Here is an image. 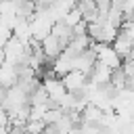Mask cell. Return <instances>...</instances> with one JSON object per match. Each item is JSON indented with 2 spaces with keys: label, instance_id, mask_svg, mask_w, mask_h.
I'll return each mask as SVG.
<instances>
[{
  "label": "cell",
  "instance_id": "6da1fadb",
  "mask_svg": "<svg viewBox=\"0 0 134 134\" xmlns=\"http://www.w3.org/2000/svg\"><path fill=\"white\" fill-rule=\"evenodd\" d=\"M92 50L96 52V61H98V63L111 67L113 71H115V69H121L124 59H121L119 52L113 48V44H100V42H94V44H92Z\"/></svg>",
  "mask_w": 134,
  "mask_h": 134
},
{
  "label": "cell",
  "instance_id": "7a4b0ae2",
  "mask_svg": "<svg viewBox=\"0 0 134 134\" xmlns=\"http://www.w3.org/2000/svg\"><path fill=\"white\" fill-rule=\"evenodd\" d=\"M63 80V84H65V88L69 90V92H82L84 88H86V84H88V73H84V71H80V69H71L67 75H63L61 77Z\"/></svg>",
  "mask_w": 134,
  "mask_h": 134
},
{
  "label": "cell",
  "instance_id": "3957f363",
  "mask_svg": "<svg viewBox=\"0 0 134 134\" xmlns=\"http://www.w3.org/2000/svg\"><path fill=\"white\" fill-rule=\"evenodd\" d=\"M94 65H96V52L92 48H88V50L80 52L77 57H73V69H80V71H84L88 75L94 69Z\"/></svg>",
  "mask_w": 134,
  "mask_h": 134
},
{
  "label": "cell",
  "instance_id": "277c9868",
  "mask_svg": "<svg viewBox=\"0 0 134 134\" xmlns=\"http://www.w3.org/2000/svg\"><path fill=\"white\" fill-rule=\"evenodd\" d=\"M111 77H113V69L107 67V65H103V63H98V61H96L94 69L90 71V75H88V80H90L92 84H96V86L111 84Z\"/></svg>",
  "mask_w": 134,
  "mask_h": 134
},
{
  "label": "cell",
  "instance_id": "5b68a950",
  "mask_svg": "<svg viewBox=\"0 0 134 134\" xmlns=\"http://www.w3.org/2000/svg\"><path fill=\"white\" fill-rule=\"evenodd\" d=\"M19 84V67L13 63H4L0 65V86L4 88H13Z\"/></svg>",
  "mask_w": 134,
  "mask_h": 134
},
{
  "label": "cell",
  "instance_id": "8992f818",
  "mask_svg": "<svg viewBox=\"0 0 134 134\" xmlns=\"http://www.w3.org/2000/svg\"><path fill=\"white\" fill-rule=\"evenodd\" d=\"M40 44H42V50H44V54H46V59H48V61H54V59L65 50V46L59 42V38H57L54 34H50L48 38H44Z\"/></svg>",
  "mask_w": 134,
  "mask_h": 134
},
{
  "label": "cell",
  "instance_id": "52a82bcc",
  "mask_svg": "<svg viewBox=\"0 0 134 134\" xmlns=\"http://www.w3.org/2000/svg\"><path fill=\"white\" fill-rule=\"evenodd\" d=\"M13 36H15V38H19L21 42H25V44L29 46V44H31V40H34L31 21H29V19H25V17H19L17 25L13 27Z\"/></svg>",
  "mask_w": 134,
  "mask_h": 134
},
{
  "label": "cell",
  "instance_id": "ba28073f",
  "mask_svg": "<svg viewBox=\"0 0 134 134\" xmlns=\"http://www.w3.org/2000/svg\"><path fill=\"white\" fill-rule=\"evenodd\" d=\"M50 69H52V73H54L57 77H63V75H67V73L73 69V57H69L67 52H61V54H59V57L52 61Z\"/></svg>",
  "mask_w": 134,
  "mask_h": 134
},
{
  "label": "cell",
  "instance_id": "9c48e42d",
  "mask_svg": "<svg viewBox=\"0 0 134 134\" xmlns=\"http://www.w3.org/2000/svg\"><path fill=\"white\" fill-rule=\"evenodd\" d=\"M113 48L119 52V57L121 59H128L130 57V52H132V48H134V38L128 34V31H119V36L115 38V42H113Z\"/></svg>",
  "mask_w": 134,
  "mask_h": 134
},
{
  "label": "cell",
  "instance_id": "30bf717a",
  "mask_svg": "<svg viewBox=\"0 0 134 134\" xmlns=\"http://www.w3.org/2000/svg\"><path fill=\"white\" fill-rule=\"evenodd\" d=\"M73 8H75V0H54L48 6V13H50V17L54 21H63L65 15L69 10H73Z\"/></svg>",
  "mask_w": 134,
  "mask_h": 134
},
{
  "label": "cell",
  "instance_id": "8fae6325",
  "mask_svg": "<svg viewBox=\"0 0 134 134\" xmlns=\"http://www.w3.org/2000/svg\"><path fill=\"white\" fill-rule=\"evenodd\" d=\"M52 34L59 38V42L67 48V44L73 40V27H69L65 21H57L54 23V27H52Z\"/></svg>",
  "mask_w": 134,
  "mask_h": 134
},
{
  "label": "cell",
  "instance_id": "7c38bea8",
  "mask_svg": "<svg viewBox=\"0 0 134 134\" xmlns=\"http://www.w3.org/2000/svg\"><path fill=\"white\" fill-rule=\"evenodd\" d=\"M111 86H113L117 92L128 88V75L124 73V69H115V71H113V77H111Z\"/></svg>",
  "mask_w": 134,
  "mask_h": 134
},
{
  "label": "cell",
  "instance_id": "4fadbf2b",
  "mask_svg": "<svg viewBox=\"0 0 134 134\" xmlns=\"http://www.w3.org/2000/svg\"><path fill=\"white\" fill-rule=\"evenodd\" d=\"M46 126H48V124H46L44 119H27L25 130H27V134H44Z\"/></svg>",
  "mask_w": 134,
  "mask_h": 134
},
{
  "label": "cell",
  "instance_id": "5bb4252c",
  "mask_svg": "<svg viewBox=\"0 0 134 134\" xmlns=\"http://www.w3.org/2000/svg\"><path fill=\"white\" fill-rule=\"evenodd\" d=\"M10 38H13V29H10V25H8L4 19H0V50L8 44Z\"/></svg>",
  "mask_w": 134,
  "mask_h": 134
},
{
  "label": "cell",
  "instance_id": "9a60e30c",
  "mask_svg": "<svg viewBox=\"0 0 134 134\" xmlns=\"http://www.w3.org/2000/svg\"><path fill=\"white\" fill-rule=\"evenodd\" d=\"M63 21H65L69 27H75L77 23H82V21H84V15H82V10L75 6L73 10H69V13L65 15V19H63Z\"/></svg>",
  "mask_w": 134,
  "mask_h": 134
},
{
  "label": "cell",
  "instance_id": "2e32d148",
  "mask_svg": "<svg viewBox=\"0 0 134 134\" xmlns=\"http://www.w3.org/2000/svg\"><path fill=\"white\" fill-rule=\"evenodd\" d=\"M65 113H67V111H63L61 107H50V109L46 111V115H44V121H46L48 126H50V124H57Z\"/></svg>",
  "mask_w": 134,
  "mask_h": 134
},
{
  "label": "cell",
  "instance_id": "e0dca14e",
  "mask_svg": "<svg viewBox=\"0 0 134 134\" xmlns=\"http://www.w3.org/2000/svg\"><path fill=\"white\" fill-rule=\"evenodd\" d=\"M6 90H8V88H4V86H0V103L4 100V96H6Z\"/></svg>",
  "mask_w": 134,
  "mask_h": 134
},
{
  "label": "cell",
  "instance_id": "ac0fdd59",
  "mask_svg": "<svg viewBox=\"0 0 134 134\" xmlns=\"http://www.w3.org/2000/svg\"><path fill=\"white\" fill-rule=\"evenodd\" d=\"M0 2H2V0H0Z\"/></svg>",
  "mask_w": 134,
  "mask_h": 134
}]
</instances>
